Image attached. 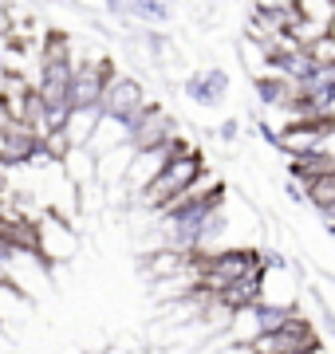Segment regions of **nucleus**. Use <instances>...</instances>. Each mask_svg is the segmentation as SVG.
Returning a JSON list of instances; mask_svg holds the SVG:
<instances>
[{
    "label": "nucleus",
    "instance_id": "f257e3e1",
    "mask_svg": "<svg viewBox=\"0 0 335 354\" xmlns=\"http://www.w3.org/2000/svg\"><path fill=\"white\" fill-rule=\"evenodd\" d=\"M201 169H206V158H201L194 146H190V150L170 153V162L158 169V177L138 193V205H142V209H154V213H158V209H162L170 197H178V193L185 189V185H190V181H194Z\"/></svg>",
    "mask_w": 335,
    "mask_h": 354
},
{
    "label": "nucleus",
    "instance_id": "f03ea898",
    "mask_svg": "<svg viewBox=\"0 0 335 354\" xmlns=\"http://www.w3.org/2000/svg\"><path fill=\"white\" fill-rule=\"evenodd\" d=\"M150 91L142 87V79L127 75V71H118L111 83H107L103 99H99V111L107 114V118H118V122H130L134 114L142 111V106H150Z\"/></svg>",
    "mask_w": 335,
    "mask_h": 354
},
{
    "label": "nucleus",
    "instance_id": "7ed1b4c3",
    "mask_svg": "<svg viewBox=\"0 0 335 354\" xmlns=\"http://www.w3.org/2000/svg\"><path fill=\"white\" fill-rule=\"evenodd\" d=\"M36 252L48 268L75 256V232L60 213H36Z\"/></svg>",
    "mask_w": 335,
    "mask_h": 354
},
{
    "label": "nucleus",
    "instance_id": "20e7f679",
    "mask_svg": "<svg viewBox=\"0 0 335 354\" xmlns=\"http://www.w3.org/2000/svg\"><path fill=\"white\" fill-rule=\"evenodd\" d=\"M127 127H130V146H134V150H154V146H162V142H170L178 134L174 114H170L166 106H158V102L142 106Z\"/></svg>",
    "mask_w": 335,
    "mask_h": 354
},
{
    "label": "nucleus",
    "instance_id": "39448f33",
    "mask_svg": "<svg viewBox=\"0 0 335 354\" xmlns=\"http://www.w3.org/2000/svg\"><path fill=\"white\" fill-rule=\"evenodd\" d=\"M229 71L217 64H206L197 67V71H190L185 75V83H181V91H185V99L194 102V106H206V111H217V106H225V99H229Z\"/></svg>",
    "mask_w": 335,
    "mask_h": 354
},
{
    "label": "nucleus",
    "instance_id": "423d86ee",
    "mask_svg": "<svg viewBox=\"0 0 335 354\" xmlns=\"http://www.w3.org/2000/svg\"><path fill=\"white\" fill-rule=\"evenodd\" d=\"M253 91H257V102L264 111H288V106H296V99H300V83L292 75L276 71V67L253 75Z\"/></svg>",
    "mask_w": 335,
    "mask_h": 354
},
{
    "label": "nucleus",
    "instance_id": "0eeeda50",
    "mask_svg": "<svg viewBox=\"0 0 335 354\" xmlns=\"http://www.w3.org/2000/svg\"><path fill=\"white\" fill-rule=\"evenodd\" d=\"M257 304L264 307H296V276L288 272L284 264H264L260 272V295Z\"/></svg>",
    "mask_w": 335,
    "mask_h": 354
},
{
    "label": "nucleus",
    "instance_id": "6e6552de",
    "mask_svg": "<svg viewBox=\"0 0 335 354\" xmlns=\"http://www.w3.org/2000/svg\"><path fill=\"white\" fill-rule=\"evenodd\" d=\"M174 16V0H127L123 20H134L138 28H162Z\"/></svg>",
    "mask_w": 335,
    "mask_h": 354
},
{
    "label": "nucleus",
    "instance_id": "1a4fd4ad",
    "mask_svg": "<svg viewBox=\"0 0 335 354\" xmlns=\"http://www.w3.org/2000/svg\"><path fill=\"white\" fill-rule=\"evenodd\" d=\"M130 142V127L127 122H118V118H99V127L91 130V138H87V150L99 158V153H111L118 150V146H127Z\"/></svg>",
    "mask_w": 335,
    "mask_h": 354
},
{
    "label": "nucleus",
    "instance_id": "9d476101",
    "mask_svg": "<svg viewBox=\"0 0 335 354\" xmlns=\"http://www.w3.org/2000/svg\"><path fill=\"white\" fill-rule=\"evenodd\" d=\"M60 169L67 174V181H71L75 189L79 185H91V181H95V153H91L87 146H71L67 158L60 162Z\"/></svg>",
    "mask_w": 335,
    "mask_h": 354
},
{
    "label": "nucleus",
    "instance_id": "9b49d317",
    "mask_svg": "<svg viewBox=\"0 0 335 354\" xmlns=\"http://www.w3.org/2000/svg\"><path fill=\"white\" fill-rule=\"evenodd\" d=\"M99 118H103V111H99V106H75V111L67 114L64 130H67V138H71V146H87L91 130L99 127Z\"/></svg>",
    "mask_w": 335,
    "mask_h": 354
},
{
    "label": "nucleus",
    "instance_id": "f8f14e48",
    "mask_svg": "<svg viewBox=\"0 0 335 354\" xmlns=\"http://www.w3.org/2000/svg\"><path fill=\"white\" fill-rule=\"evenodd\" d=\"M296 8L300 20H316V24H332V16H335V0H296L292 4Z\"/></svg>",
    "mask_w": 335,
    "mask_h": 354
},
{
    "label": "nucleus",
    "instance_id": "ddd939ff",
    "mask_svg": "<svg viewBox=\"0 0 335 354\" xmlns=\"http://www.w3.org/2000/svg\"><path fill=\"white\" fill-rule=\"evenodd\" d=\"M304 51H308L311 67H332L335 64V39L323 32L320 39H311V44H304Z\"/></svg>",
    "mask_w": 335,
    "mask_h": 354
},
{
    "label": "nucleus",
    "instance_id": "4468645a",
    "mask_svg": "<svg viewBox=\"0 0 335 354\" xmlns=\"http://www.w3.org/2000/svg\"><path fill=\"white\" fill-rule=\"evenodd\" d=\"M237 48H241V59H245V71H248V75L269 71V55H264V48H260V44H253V39H241Z\"/></svg>",
    "mask_w": 335,
    "mask_h": 354
},
{
    "label": "nucleus",
    "instance_id": "2eb2a0df",
    "mask_svg": "<svg viewBox=\"0 0 335 354\" xmlns=\"http://www.w3.org/2000/svg\"><path fill=\"white\" fill-rule=\"evenodd\" d=\"M39 146H44V153H48L52 162H64L67 150H71V138H67V130L60 127V130H48V134L39 138Z\"/></svg>",
    "mask_w": 335,
    "mask_h": 354
},
{
    "label": "nucleus",
    "instance_id": "dca6fc26",
    "mask_svg": "<svg viewBox=\"0 0 335 354\" xmlns=\"http://www.w3.org/2000/svg\"><path fill=\"white\" fill-rule=\"evenodd\" d=\"M99 8H103V12H111V16H118V20H123V8H127V0H99Z\"/></svg>",
    "mask_w": 335,
    "mask_h": 354
},
{
    "label": "nucleus",
    "instance_id": "f3484780",
    "mask_svg": "<svg viewBox=\"0 0 335 354\" xmlns=\"http://www.w3.org/2000/svg\"><path fill=\"white\" fill-rule=\"evenodd\" d=\"M237 127H241V122H237V118H229V122H221V130H217V134H221L225 142H233V138H237Z\"/></svg>",
    "mask_w": 335,
    "mask_h": 354
},
{
    "label": "nucleus",
    "instance_id": "a211bd4d",
    "mask_svg": "<svg viewBox=\"0 0 335 354\" xmlns=\"http://www.w3.org/2000/svg\"><path fill=\"white\" fill-rule=\"evenodd\" d=\"M4 64H8V48L0 44V71H4Z\"/></svg>",
    "mask_w": 335,
    "mask_h": 354
},
{
    "label": "nucleus",
    "instance_id": "6ab92c4d",
    "mask_svg": "<svg viewBox=\"0 0 335 354\" xmlns=\"http://www.w3.org/2000/svg\"><path fill=\"white\" fill-rule=\"evenodd\" d=\"M103 354H130L127 346H111V351H103Z\"/></svg>",
    "mask_w": 335,
    "mask_h": 354
},
{
    "label": "nucleus",
    "instance_id": "aec40b11",
    "mask_svg": "<svg viewBox=\"0 0 335 354\" xmlns=\"http://www.w3.org/2000/svg\"><path fill=\"white\" fill-rule=\"evenodd\" d=\"M327 36H332V39H335V16H332V24H327Z\"/></svg>",
    "mask_w": 335,
    "mask_h": 354
}]
</instances>
